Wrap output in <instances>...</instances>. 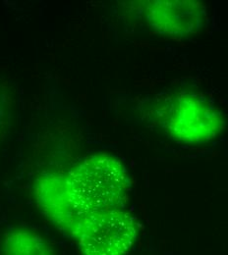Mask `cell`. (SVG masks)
<instances>
[{
	"label": "cell",
	"instance_id": "obj_2",
	"mask_svg": "<svg viewBox=\"0 0 228 255\" xmlns=\"http://www.w3.org/2000/svg\"><path fill=\"white\" fill-rule=\"evenodd\" d=\"M82 255H126L137 238L135 219L121 208L90 215L74 234Z\"/></svg>",
	"mask_w": 228,
	"mask_h": 255
},
{
	"label": "cell",
	"instance_id": "obj_4",
	"mask_svg": "<svg viewBox=\"0 0 228 255\" xmlns=\"http://www.w3.org/2000/svg\"><path fill=\"white\" fill-rule=\"evenodd\" d=\"M147 18L156 32L183 36L201 29L206 18V9L197 1H153L148 7Z\"/></svg>",
	"mask_w": 228,
	"mask_h": 255
},
{
	"label": "cell",
	"instance_id": "obj_3",
	"mask_svg": "<svg viewBox=\"0 0 228 255\" xmlns=\"http://www.w3.org/2000/svg\"><path fill=\"white\" fill-rule=\"evenodd\" d=\"M159 116L163 128L185 142L207 141L225 127L222 113L196 96L181 95L170 98Z\"/></svg>",
	"mask_w": 228,
	"mask_h": 255
},
{
	"label": "cell",
	"instance_id": "obj_1",
	"mask_svg": "<svg viewBox=\"0 0 228 255\" xmlns=\"http://www.w3.org/2000/svg\"><path fill=\"white\" fill-rule=\"evenodd\" d=\"M127 185L125 168L113 156H91L73 168L65 180L71 233L84 218L119 208L126 198Z\"/></svg>",
	"mask_w": 228,
	"mask_h": 255
},
{
	"label": "cell",
	"instance_id": "obj_5",
	"mask_svg": "<svg viewBox=\"0 0 228 255\" xmlns=\"http://www.w3.org/2000/svg\"><path fill=\"white\" fill-rule=\"evenodd\" d=\"M2 255H56L49 244L28 231L8 233L2 243Z\"/></svg>",
	"mask_w": 228,
	"mask_h": 255
}]
</instances>
